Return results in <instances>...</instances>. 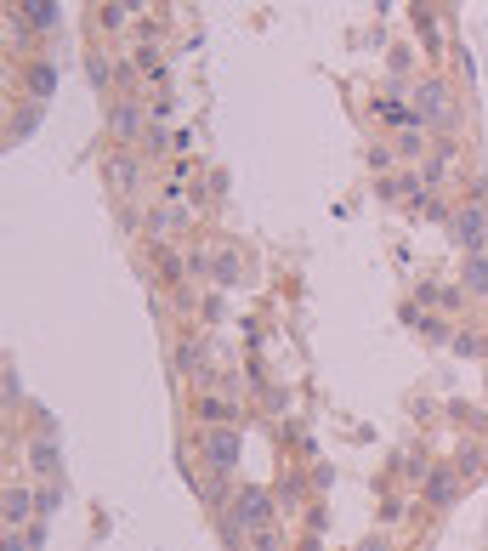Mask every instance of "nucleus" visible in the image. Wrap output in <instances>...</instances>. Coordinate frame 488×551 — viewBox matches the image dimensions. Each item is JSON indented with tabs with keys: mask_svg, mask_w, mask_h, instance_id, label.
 <instances>
[{
	"mask_svg": "<svg viewBox=\"0 0 488 551\" xmlns=\"http://www.w3.org/2000/svg\"><path fill=\"white\" fill-rule=\"evenodd\" d=\"M432 120V125H454V103H449V86H437V80H426L415 97V125Z\"/></svg>",
	"mask_w": 488,
	"mask_h": 551,
	"instance_id": "nucleus-1",
	"label": "nucleus"
},
{
	"mask_svg": "<svg viewBox=\"0 0 488 551\" xmlns=\"http://www.w3.org/2000/svg\"><path fill=\"white\" fill-rule=\"evenodd\" d=\"M273 517H279V506H273V495H267V489H244L239 495V523L244 529H273Z\"/></svg>",
	"mask_w": 488,
	"mask_h": 551,
	"instance_id": "nucleus-2",
	"label": "nucleus"
},
{
	"mask_svg": "<svg viewBox=\"0 0 488 551\" xmlns=\"http://www.w3.org/2000/svg\"><path fill=\"white\" fill-rule=\"evenodd\" d=\"M205 461H210V472H233V461H239V432L233 427H210Z\"/></svg>",
	"mask_w": 488,
	"mask_h": 551,
	"instance_id": "nucleus-3",
	"label": "nucleus"
},
{
	"mask_svg": "<svg viewBox=\"0 0 488 551\" xmlns=\"http://www.w3.org/2000/svg\"><path fill=\"white\" fill-rule=\"evenodd\" d=\"M29 512H40V495H29L23 483H12V489H6V523L18 529V523H29Z\"/></svg>",
	"mask_w": 488,
	"mask_h": 551,
	"instance_id": "nucleus-4",
	"label": "nucleus"
},
{
	"mask_svg": "<svg viewBox=\"0 0 488 551\" xmlns=\"http://www.w3.org/2000/svg\"><path fill=\"white\" fill-rule=\"evenodd\" d=\"M23 18L35 23V29H52L57 23V0H23Z\"/></svg>",
	"mask_w": 488,
	"mask_h": 551,
	"instance_id": "nucleus-5",
	"label": "nucleus"
},
{
	"mask_svg": "<svg viewBox=\"0 0 488 551\" xmlns=\"http://www.w3.org/2000/svg\"><path fill=\"white\" fill-rule=\"evenodd\" d=\"M199 409H205V421H210V427H233V415H239V409L227 404V398H205Z\"/></svg>",
	"mask_w": 488,
	"mask_h": 551,
	"instance_id": "nucleus-6",
	"label": "nucleus"
},
{
	"mask_svg": "<svg viewBox=\"0 0 488 551\" xmlns=\"http://www.w3.org/2000/svg\"><path fill=\"white\" fill-rule=\"evenodd\" d=\"M426 495H432V506H449V500H454V472H449V466L432 478V489H426Z\"/></svg>",
	"mask_w": 488,
	"mask_h": 551,
	"instance_id": "nucleus-7",
	"label": "nucleus"
},
{
	"mask_svg": "<svg viewBox=\"0 0 488 551\" xmlns=\"http://www.w3.org/2000/svg\"><path fill=\"white\" fill-rule=\"evenodd\" d=\"M466 285L471 290H488V256H471V262H466Z\"/></svg>",
	"mask_w": 488,
	"mask_h": 551,
	"instance_id": "nucleus-8",
	"label": "nucleus"
},
{
	"mask_svg": "<svg viewBox=\"0 0 488 551\" xmlns=\"http://www.w3.org/2000/svg\"><path fill=\"white\" fill-rule=\"evenodd\" d=\"M29 466H35V472H52V466H57V449H52V444H35V449H29Z\"/></svg>",
	"mask_w": 488,
	"mask_h": 551,
	"instance_id": "nucleus-9",
	"label": "nucleus"
},
{
	"mask_svg": "<svg viewBox=\"0 0 488 551\" xmlns=\"http://www.w3.org/2000/svg\"><path fill=\"white\" fill-rule=\"evenodd\" d=\"M29 86H35V91H52V86H57V74L46 69V63H35V74H29Z\"/></svg>",
	"mask_w": 488,
	"mask_h": 551,
	"instance_id": "nucleus-10",
	"label": "nucleus"
},
{
	"mask_svg": "<svg viewBox=\"0 0 488 551\" xmlns=\"http://www.w3.org/2000/svg\"><path fill=\"white\" fill-rule=\"evenodd\" d=\"M114 131H120V137H131V131H137V108H120V120H114Z\"/></svg>",
	"mask_w": 488,
	"mask_h": 551,
	"instance_id": "nucleus-11",
	"label": "nucleus"
},
{
	"mask_svg": "<svg viewBox=\"0 0 488 551\" xmlns=\"http://www.w3.org/2000/svg\"><path fill=\"white\" fill-rule=\"evenodd\" d=\"M381 120H409V108H403L398 97H386V103H381Z\"/></svg>",
	"mask_w": 488,
	"mask_h": 551,
	"instance_id": "nucleus-12",
	"label": "nucleus"
},
{
	"mask_svg": "<svg viewBox=\"0 0 488 551\" xmlns=\"http://www.w3.org/2000/svg\"><path fill=\"white\" fill-rule=\"evenodd\" d=\"M358 551H392V546H386V540H364Z\"/></svg>",
	"mask_w": 488,
	"mask_h": 551,
	"instance_id": "nucleus-13",
	"label": "nucleus"
},
{
	"mask_svg": "<svg viewBox=\"0 0 488 551\" xmlns=\"http://www.w3.org/2000/svg\"><path fill=\"white\" fill-rule=\"evenodd\" d=\"M120 6H125V12H142V6H148V0H120Z\"/></svg>",
	"mask_w": 488,
	"mask_h": 551,
	"instance_id": "nucleus-14",
	"label": "nucleus"
}]
</instances>
